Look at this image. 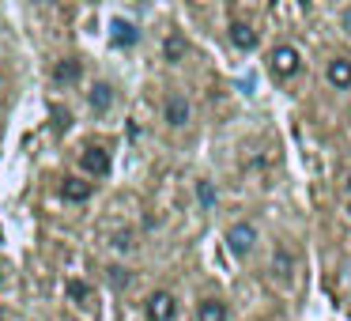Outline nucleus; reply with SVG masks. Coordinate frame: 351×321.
I'll return each instance as SVG.
<instances>
[{
    "label": "nucleus",
    "instance_id": "1",
    "mask_svg": "<svg viewBox=\"0 0 351 321\" xmlns=\"http://www.w3.org/2000/svg\"><path fill=\"white\" fill-rule=\"evenodd\" d=\"M253 246H257V227H253V223H234V227L227 230V250L234 253V257H250Z\"/></svg>",
    "mask_w": 351,
    "mask_h": 321
},
{
    "label": "nucleus",
    "instance_id": "5",
    "mask_svg": "<svg viewBox=\"0 0 351 321\" xmlns=\"http://www.w3.org/2000/svg\"><path fill=\"white\" fill-rule=\"evenodd\" d=\"M80 76H84V69H80L76 57H64V61H57V64H53V84H57V87H72V84H80Z\"/></svg>",
    "mask_w": 351,
    "mask_h": 321
},
{
    "label": "nucleus",
    "instance_id": "16",
    "mask_svg": "<svg viewBox=\"0 0 351 321\" xmlns=\"http://www.w3.org/2000/svg\"><path fill=\"white\" fill-rule=\"evenodd\" d=\"M197 197H200V204H204V208H212V204H215V189H212L208 182H200V185H197Z\"/></svg>",
    "mask_w": 351,
    "mask_h": 321
},
{
    "label": "nucleus",
    "instance_id": "7",
    "mask_svg": "<svg viewBox=\"0 0 351 321\" xmlns=\"http://www.w3.org/2000/svg\"><path fill=\"white\" fill-rule=\"evenodd\" d=\"M87 102H91L95 114H106V110L114 106V87H110V84H95L91 95H87Z\"/></svg>",
    "mask_w": 351,
    "mask_h": 321
},
{
    "label": "nucleus",
    "instance_id": "13",
    "mask_svg": "<svg viewBox=\"0 0 351 321\" xmlns=\"http://www.w3.org/2000/svg\"><path fill=\"white\" fill-rule=\"evenodd\" d=\"M185 49H189V46H185V38H182V34H170V38H167V46H162V54H167V61H182V57H185Z\"/></svg>",
    "mask_w": 351,
    "mask_h": 321
},
{
    "label": "nucleus",
    "instance_id": "20",
    "mask_svg": "<svg viewBox=\"0 0 351 321\" xmlns=\"http://www.w3.org/2000/svg\"><path fill=\"white\" fill-rule=\"evenodd\" d=\"M0 280H4V272H0Z\"/></svg>",
    "mask_w": 351,
    "mask_h": 321
},
{
    "label": "nucleus",
    "instance_id": "15",
    "mask_svg": "<svg viewBox=\"0 0 351 321\" xmlns=\"http://www.w3.org/2000/svg\"><path fill=\"white\" fill-rule=\"evenodd\" d=\"M64 291H69V298H76V302H87V298H91V287H87L84 280H69Z\"/></svg>",
    "mask_w": 351,
    "mask_h": 321
},
{
    "label": "nucleus",
    "instance_id": "4",
    "mask_svg": "<svg viewBox=\"0 0 351 321\" xmlns=\"http://www.w3.org/2000/svg\"><path fill=\"white\" fill-rule=\"evenodd\" d=\"M80 167H84L87 174H95V178H106V174H110V152H106V147H99V144L84 147V155H80Z\"/></svg>",
    "mask_w": 351,
    "mask_h": 321
},
{
    "label": "nucleus",
    "instance_id": "12",
    "mask_svg": "<svg viewBox=\"0 0 351 321\" xmlns=\"http://www.w3.org/2000/svg\"><path fill=\"white\" fill-rule=\"evenodd\" d=\"M230 42H234L238 49H253L257 46V31H253L250 23H230Z\"/></svg>",
    "mask_w": 351,
    "mask_h": 321
},
{
    "label": "nucleus",
    "instance_id": "11",
    "mask_svg": "<svg viewBox=\"0 0 351 321\" xmlns=\"http://www.w3.org/2000/svg\"><path fill=\"white\" fill-rule=\"evenodd\" d=\"M167 121L170 125H185V121H189V102H185L182 95H170V99H167Z\"/></svg>",
    "mask_w": 351,
    "mask_h": 321
},
{
    "label": "nucleus",
    "instance_id": "14",
    "mask_svg": "<svg viewBox=\"0 0 351 321\" xmlns=\"http://www.w3.org/2000/svg\"><path fill=\"white\" fill-rule=\"evenodd\" d=\"M291 265H295V261H291V253H287V250H276V261H272V268H276V276H280L283 283L291 280Z\"/></svg>",
    "mask_w": 351,
    "mask_h": 321
},
{
    "label": "nucleus",
    "instance_id": "6",
    "mask_svg": "<svg viewBox=\"0 0 351 321\" xmlns=\"http://www.w3.org/2000/svg\"><path fill=\"white\" fill-rule=\"evenodd\" d=\"M110 42H114L117 49H129L140 42V31L132 23H125V19H114V23H110Z\"/></svg>",
    "mask_w": 351,
    "mask_h": 321
},
{
    "label": "nucleus",
    "instance_id": "18",
    "mask_svg": "<svg viewBox=\"0 0 351 321\" xmlns=\"http://www.w3.org/2000/svg\"><path fill=\"white\" fill-rule=\"evenodd\" d=\"M343 27H348V31H351V8L343 12Z\"/></svg>",
    "mask_w": 351,
    "mask_h": 321
},
{
    "label": "nucleus",
    "instance_id": "19",
    "mask_svg": "<svg viewBox=\"0 0 351 321\" xmlns=\"http://www.w3.org/2000/svg\"><path fill=\"white\" fill-rule=\"evenodd\" d=\"M348 197H351V174H348Z\"/></svg>",
    "mask_w": 351,
    "mask_h": 321
},
{
    "label": "nucleus",
    "instance_id": "9",
    "mask_svg": "<svg viewBox=\"0 0 351 321\" xmlns=\"http://www.w3.org/2000/svg\"><path fill=\"white\" fill-rule=\"evenodd\" d=\"M197 321H227V302H219V298H204V302L197 306Z\"/></svg>",
    "mask_w": 351,
    "mask_h": 321
},
{
    "label": "nucleus",
    "instance_id": "10",
    "mask_svg": "<svg viewBox=\"0 0 351 321\" xmlns=\"http://www.w3.org/2000/svg\"><path fill=\"white\" fill-rule=\"evenodd\" d=\"M328 84L332 87H351V61H343V57L328 61Z\"/></svg>",
    "mask_w": 351,
    "mask_h": 321
},
{
    "label": "nucleus",
    "instance_id": "2",
    "mask_svg": "<svg viewBox=\"0 0 351 321\" xmlns=\"http://www.w3.org/2000/svg\"><path fill=\"white\" fill-rule=\"evenodd\" d=\"M268 69H272L276 80H291L298 72V54L291 46H276L272 57H268Z\"/></svg>",
    "mask_w": 351,
    "mask_h": 321
},
{
    "label": "nucleus",
    "instance_id": "8",
    "mask_svg": "<svg viewBox=\"0 0 351 321\" xmlns=\"http://www.w3.org/2000/svg\"><path fill=\"white\" fill-rule=\"evenodd\" d=\"M91 189H95V185H91V182H84V178H64V185H61L64 200H76V204L91 197Z\"/></svg>",
    "mask_w": 351,
    "mask_h": 321
},
{
    "label": "nucleus",
    "instance_id": "17",
    "mask_svg": "<svg viewBox=\"0 0 351 321\" xmlns=\"http://www.w3.org/2000/svg\"><path fill=\"white\" fill-rule=\"evenodd\" d=\"M110 283H114V287H125V283H129V272H125V268H110Z\"/></svg>",
    "mask_w": 351,
    "mask_h": 321
},
{
    "label": "nucleus",
    "instance_id": "3",
    "mask_svg": "<svg viewBox=\"0 0 351 321\" xmlns=\"http://www.w3.org/2000/svg\"><path fill=\"white\" fill-rule=\"evenodd\" d=\"M174 313H178V298L170 291H155L147 298V321H174Z\"/></svg>",
    "mask_w": 351,
    "mask_h": 321
}]
</instances>
